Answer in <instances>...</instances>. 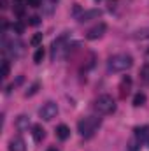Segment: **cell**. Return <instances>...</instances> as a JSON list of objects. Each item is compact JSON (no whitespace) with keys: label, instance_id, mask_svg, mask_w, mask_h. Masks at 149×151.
<instances>
[{"label":"cell","instance_id":"44dd1931","mask_svg":"<svg viewBox=\"0 0 149 151\" xmlns=\"http://www.w3.org/2000/svg\"><path fill=\"white\" fill-rule=\"evenodd\" d=\"M40 42H42V34H35V35L32 37V40H30L32 46H39Z\"/></svg>","mask_w":149,"mask_h":151},{"label":"cell","instance_id":"ffe728a7","mask_svg":"<svg viewBox=\"0 0 149 151\" xmlns=\"http://www.w3.org/2000/svg\"><path fill=\"white\" fill-rule=\"evenodd\" d=\"M12 30H14L16 34H23V30H25V25H23L21 21H16V23L12 25Z\"/></svg>","mask_w":149,"mask_h":151},{"label":"cell","instance_id":"52a82bcc","mask_svg":"<svg viewBox=\"0 0 149 151\" xmlns=\"http://www.w3.org/2000/svg\"><path fill=\"white\" fill-rule=\"evenodd\" d=\"M102 9H90V11H84L77 19H79V23H86V21H91V19H98V18H102Z\"/></svg>","mask_w":149,"mask_h":151},{"label":"cell","instance_id":"5bb4252c","mask_svg":"<svg viewBox=\"0 0 149 151\" xmlns=\"http://www.w3.org/2000/svg\"><path fill=\"white\" fill-rule=\"evenodd\" d=\"M132 37L137 39V40H146V39H149V28H140V30H137Z\"/></svg>","mask_w":149,"mask_h":151},{"label":"cell","instance_id":"484cf974","mask_svg":"<svg viewBox=\"0 0 149 151\" xmlns=\"http://www.w3.org/2000/svg\"><path fill=\"white\" fill-rule=\"evenodd\" d=\"M148 56H149V49H148Z\"/></svg>","mask_w":149,"mask_h":151},{"label":"cell","instance_id":"2e32d148","mask_svg":"<svg viewBox=\"0 0 149 151\" xmlns=\"http://www.w3.org/2000/svg\"><path fill=\"white\" fill-rule=\"evenodd\" d=\"M146 100H148V97H146L144 93H137V95L133 97V106H135V107H140V106L146 104Z\"/></svg>","mask_w":149,"mask_h":151},{"label":"cell","instance_id":"7c38bea8","mask_svg":"<svg viewBox=\"0 0 149 151\" xmlns=\"http://www.w3.org/2000/svg\"><path fill=\"white\" fill-rule=\"evenodd\" d=\"M32 135H34L35 142H42L46 139V130L42 128V125H34L32 127Z\"/></svg>","mask_w":149,"mask_h":151},{"label":"cell","instance_id":"e0dca14e","mask_svg":"<svg viewBox=\"0 0 149 151\" xmlns=\"http://www.w3.org/2000/svg\"><path fill=\"white\" fill-rule=\"evenodd\" d=\"M39 88H40V83H34V84L25 91V97H34V95L39 91Z\"/></svg>","mask_w":149,"mask_h":151},{"label":"cell","instance_id":"7a4b0ae2","mask_svg":"<svg viewBox=\"0 0 149 151\" xmlns=\"http://www.w3.org/2000/svg\"><path fill=\"white\" fill-rule=\"evenodd\" d=\"M102 125V119L97 118V116H88V118H82L79 123H77V130L79 134L84 137V139H90L93 137V134L98 130V127Z\"/></svg>","mask_w":149,"mask_h":151},{"label":"cell","instance_id":"8fae6325","mask_svg":"<svg viewBox=\"0 0 149 151\" xmlns=\"http://www.w3.org/2000/svg\"><path fill=\"white\" fill-rule=\"evenodd\" d=\"M16 128L19 130V132H23V130H28V127H30V118L27 116V114H19L18 118H16Z\"/></svg>","mask_w":149,"mask_h":151},{"label":"cell","instance_id":"6da1fadb","mask_svg":"<svg viewBox=\"0 0 149 151\" xmlns=\"http://www.w3.org/2000/svg\"><path fill=\"white\" fill-rule=\"evenodd\" d=\"M132 65H133V58L128 53L112 55L107 60V70L109 72H125V70L132 69Z\"/></svg>","mask_w":149,"mask_h":151},{"label":"cell","instance_id":"ac0fdd59","mask_svg":"<svg viewBox=\"0 0 149 151\" xmlns=\"http://www.w3.org/2000/svg\"><path fill=\"white\" fill-rule=\"evenodd\" d=\"M42 60H44V49L37 47V51L34 53V63H40Z\"/></svg>","mask_w":149,"mask_h":151},{"label":"cell","instance_id":"9c48e42d","mask_svg":"<svg viewBox=\"0 0 149 151\" xmlns=\"http://www.w3.org/2000/svg\"><path fill=\"white\" fill-rule=\"evenodd\" d=\"M9 151H27V144L23 141V137H14L9 142Z\"/></svg>","mask_w":149,"mask_h":151},{"label":"cell","instance_id":"5b68a950","mask_svg":"<svg viewBox=\"0 0 149 151\" xmlns=\"http://www.w3.org/2000/svg\"><path fill=\"white\" fill-rule=\"evenodd\" d=\"M58 114V106L54 102H46L40 109H39V116L44 119V121H51L53 118H56Z\"/></svg>","mask_w":149,"mask_h":151},{"label":"cell","instance_id":"ba28073f","mask_svg":"<svg viewBox=\"0 0 149 151\" xmlns=\"http://www.w3.org/2000/svg\"><path fill=\"white\" fill-rule=\"evenodd\" d=\"M135 137L139 139L140 144H146L149 148V127H140V128H135Z\"/></svg>","mask_w":149,"mask_h":151},{"label":"cell","instance_id":"d4e9b609","mask_svg":"<svg viewBox=\"0 0 149 151\" xmlns=\"http://www.w3.org/2000/svg\"><path fill=\"white\" fill-rule=\"evenodd\" d=\"M47 151H60V148H56V146H51Z\"/></svg>","mask_w":149,"mask_h":151},{"label":"cell","instance_id":"277c9868","mask_svg":"<svg viewBox=\"0 0 149 151\" xmlns=\"http://www.w3.org/2000/svg\"><path fill=\"white\" fill-rule=\"evenodd\" d=\"M95 109L100 114H112L116 111V100L111 95H100L95 100Z\"/></svg>","mask_w":149,"mask_h":151},{"label":"cell","instance_id":"4fadbf2b","mask_svg":"<svg viewBox=\"0 0 149 151\" xmlns=\"http://www.w3.org/2000/svg\"><path fill=\"white\" fill-rule=\"evenodd\" d=\"M56 137H58L60 141H67V139L70 137V128H69L67 125H58V127H56Z\"/></svg>","mask_w":149,"mask_h":151},{"label":"cell","instance_id":"603a6c76","mask_svg":"<svg viewBox=\"0 0 149 151\" xmlns=\"http://www.w3.org/2000/svg\"><path fill=\"white\" fill-rule=\"evenodd\" d=\"M39 23H40V18H39V16H32V18H30V25L37 27Z\"/></svg>","mask_w":149,"mask_h":151},{"label":"cell","instance_id":"30bf717a","mask_svg":"<svg viewBox=\"0 0 149 151\" xmlns=\"http://www.w3.org/2000/svg\"><path fill=\"white\" fill-rule=\"evenodd\" d=\"M130 86H132V79H130V76L123 77L121 83H119V95H121V99H125V97L130 93Z\"/></svg>","mask_w":149,"mask_h":151},{"label":"cell","instance_id":"7402d4cb","mask_svg":"<svg viewBox=\"0 0 149 151\" xmlns=\"http://www.w3.org/2000/svg\"><path fill=\"white\" fill-rule=\"evenodd\" d=\"M27 4H28L30 7H40L42 0H27Z\"/></svg>","mask_w":149,"mask_h":151},{"label":"cell","instance_id":"cb8c5ba5","mask_svg":"<svg viewBox=\"0 0 149 151\" xmlns=\"http://www.w3.org/2000/svg\"><path fill=\"white\" fill-rule=\"evenodd\" d=\"M116 4H117V0H109V9H114Z\"/></svg>","mask_w":149,"mask_h":151},{"label":"cell","instance_id":"8992f818","mask_svg":"<svg viewBox=\"0 0 149 151\" xmlns=\"http://www.w3.org/2000/svg\"><path fill=\"white\" fill-rule=\"evenodd\" d=\"M105 30H107L105 23H98V25H95L93 28H90V30L86 32V39H88V40H97V39H100L105 34Z\"/></svg>","mask_w":149,"mask_h":151},{"label":"cell","instance_id":"d6986e66","mask_svg":"<svg viewBox=\"0 0 149 151\" xmlns=\"http://www.w3.org/2000/svg\"><path fill=\"white\" fill-rule=\"evenodd\" d=\"M9 70H11V65H9L7 60H4V63H2V77H7L9 76Z\"/></svg>","mask_w":149,"mask_h":151},{"label":"cell","instance_id":"9a60e30c","mask_svg":"<svg viewBox=\"0 0 149 151\" xmlns=\"http://www.w3.org/2000/svg\"><path fill=\"white\" fill-rule=\"evenodd\" d=\"M140 81L144 84H149V63H144V67L140 69Z\"/></svg>","mask_w":149,"mask_h":151},{"label":"cell","instance_id":"3957f363","mask_svg":"<svg viewBox=\"0 0 149 151\" xmlns=\"http://www.w3.org/2000/svg\"><path fill=\"white\" fill-rule=\"evenodd\" d=\"M67 40H69V34H63L51 44V60H56L67 55V47H69Z\"/></svg>","mask_w":149,"mask_h":151}]
</instances>
